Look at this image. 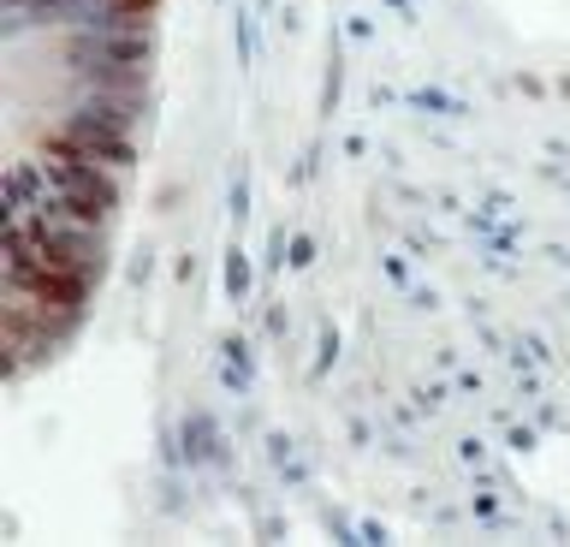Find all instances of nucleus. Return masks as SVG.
<instances>
[{"label": "nucleus", "instance_id": "nucleus-1", "mask_svg": "<svg viewBox=\"0 0 570 547\" xmlns=\"http://www.w3.org/2000/svg\"><path fill=\"white\" fill-rule=\"evenodd\" d=\"M114 7H119V12H149L155 0H114Z\"/></svg>", "mask_w": 570, "mask_h": 547}]
</instances>
